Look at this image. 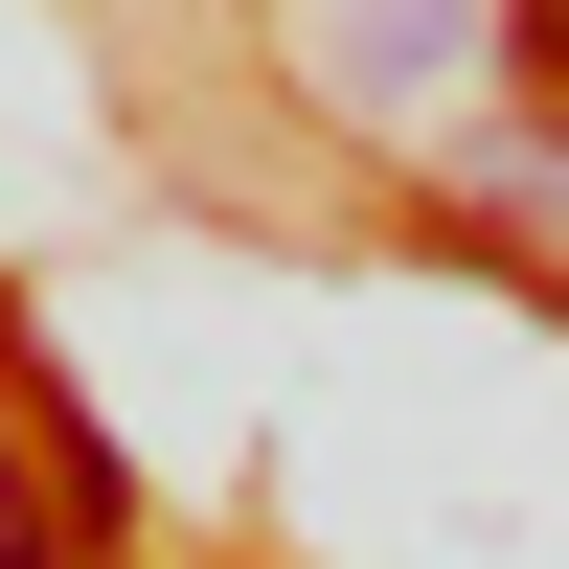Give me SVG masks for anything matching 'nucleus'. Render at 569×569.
<instances>
[{
	"instance_id": "f257e3e1",
	"label": "nucleus",
	"mask_w": 569,
	"mask_h": 569,
	"mask_svg": "<svg viewBox=\"0 0 569 569\" xmlns=\"http://www.w3.org/2000/svg\"><path fill=\"white\" fill-rule=\"evenodd\" d=\"M0 569H69V501H46L23 456H0Z\"/></svg>"
},
{
	"instance_id": "f03ea898",
	"label": "nucleus",
	"mask_w": 569,
	"mask_h": 569,
	"mask_svg": "<svg viewBox=\"0 0 569 569\" xmlns=\"http://www.w3.org/2000/svg\"><path fill=\"white\" fill-rule=\"evenodd\" d=\"M525 69H547V91H569V0H525Z\"/></svg>"
}]
</instances>
